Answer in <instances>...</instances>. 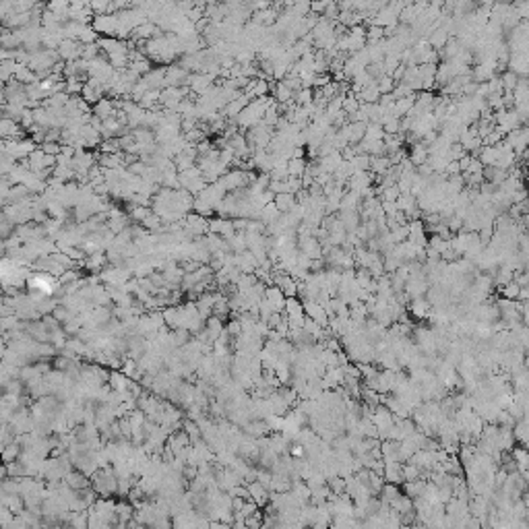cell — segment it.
<instances>
[{
	"instance_id": "4",
	"label": "cell",
	"mask_w": 529,
	"mask_h": 529,
	"mask_svg": "<svg viewBox=\"0 0 529 529\" xmlns=\"http://www.w3.org/2000/svg\"><path fill=\"white\" fill-rule=\"evenodd\" d=\"M379 91H381V95H391L393 91H395V81L391 79V77H383V79H379Z\"/></svg>"
},
{
	"instance_id": "1",
	"label": "cell",
	"mask_w": 529,
	"mask_h": 529,
	"mask_svg": "<svg viewBox=\"0 0 529 529\" xmlns=\"http://www.w3.org/2000/svg\"><path fill=\"white\" fill-rule=\"evenodd\" d=\"M275 207L279 209V213H289L296 207V195H277Z\"/></svg>"
},
{
	"instance_id": "3",
	"label": "cell",
	"mask_w": 529,
	"mask_h": 529,
	"mask_svg": "<svg viewBox=\"0 0 529 529\" xmlns=\"http://www.w3.org/2000/svg\"><path fill=\"white\" fill-rule=\"evenodd\" d=\"M500 81H502V89H505V91H515V87L519 85V77H517L515 72H511V70L502 74Z\"/></svg>"
},
{
	"instance_id": "6",
	"label": "cell",
	"mask_w": 529,
	"mask_h": 529,
	"mask_svg": "<svg viewBox=\"0 0 529 529\" xmlns=\"http://www.w3.org/2000/svg\"><path fill=\"white\" fill-rule=\"evenodd\" d=\"M103 260H105V256H103L101 252H95V254H93V256L87 260V267H89V269H99Z\"/></svg>"
},
{
	"instance_id": "7",
	"label": "cell",
	"mask_w": 529,
	"mask_h": 529,
	"mask_svg": "<svg viewBox=\"0 0 529 529\" xmlns=\"http://www.w3.org/2000/svg\"><path fill=\"white\" fill-rule=\"evenodd\" d=\"M519 294H521V285H519V283H513V281H511V283L505 287V296H507V298H517Z\"/></svg>"
},
{
	"instance_id": "5",
	"label": "cell",
	"mask_w": 529,
	"mask_h": 529,
	"mask_svg": "<svg viewBox=\"0 0 529 529\" xmlns=\"http://www.w3.org/2000/svg\"><path fill=\"white\" fill-rule=\"evenodd\" d=\"M383 35H385V29H383V27H376V25H372V27L366 31V37H368L372 44H379V42L383 40Z\"/></svg>"
},
{
	"instance_id": "2",
	"label": "cell",
	"mask_w": 529,
	"mask_h": 529,
	"mask_svg": "<svg viewBox=\"0 0 529 529\" xmlns=\"http://www.w3.org/2000/svg\"><path fill=\"white\" fill-rule=\"evenodd\" d=\"M287 170H289V178H302L308 170V164L306 160H289Z\"/></svg>"
}]
</instances>
